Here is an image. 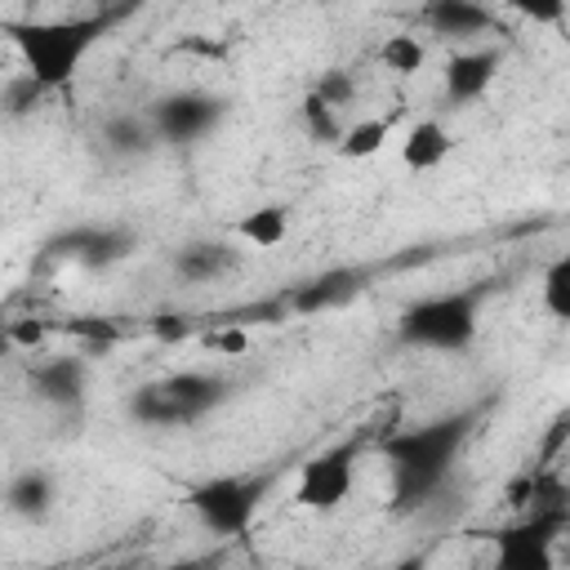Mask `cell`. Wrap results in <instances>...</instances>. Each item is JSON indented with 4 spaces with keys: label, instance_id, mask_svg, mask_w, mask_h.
<instances>
[{
    "label": "cell",
    "instance_id": "obj_1",
    "mask_svg": "<svg viewBox=\"0 0 570 570\" xmlns=\"http://www.w3.org/2000/svg\"><path fill=\"white\" fill-rule=\"evenodd\" d=\"M472 423H476V414L463 410V414L432 419L423 428H392V432L379 436V454L387 459V472H392L387 508L396 517H410V512L428 508V499L445 485L463 441L472 436Z\"/></svg>",
    "mask_w": 570,
    "mask_h": 570
},
{
    "label": "cell",
    "instance_id": "obj_2",
    "mask_svg": "<svg viewBox=\"0 0 570 570\" xmlns=\"http://www.w3.org/2000/svg\"><path fill=\"white\" fill-rule=\"evenodd\" d=\"M111 27V13H89V18H0V36H9L27 62V71L53 94L67 89L71 76L80 71L85 53L94 40Z\"/></svg>",
    "mask_w": 570,
    "mask_h": 570
},
{
    "label": "cell",
    "instance_id": "obj_3",
    "mask_svg": "<svg viewBox=\"0 0 570 570\" xmlns=\"http://www.w3.org/2000/svg\"><path fill=\"white\" fill-rule=\"evenodd\" d=\"M481 294L485 289H450L414 298L396 321V338L423 352H468L481 330Z\"/></svg>",
    "mask_w": 570,
    "mask_h": 570
},
{
    "label": "cell",
    "instance_id": "obj_4",
    "mask_svg": "<svg viewBox=\"0 0 570 570\" xmlns=\"http://www.w3.org/2000/svg\"><path fill=\"white\" fill-rule=\"evenodd\" d=\"M272 472H258V476H214V481H200L191 494H187V508L200 517V525L209 534H245L249 521L258 517V503L263 494L272 490Z\"/></svg>",
    "mask_w": 570,
    "mask_h": 570
},
{
    "label": "cell",
    "instance_id": "obj_5",
    "mask_svg": "<svg viewBox=\"0 0 570 570\" xmlns=\"http://www.w3.org/2000/svg\"><path fill=\"white\" fill-rule=\"evenodd\" d=\"M570 525V503L552 508H525L517 525L494 530L499 543V566L503 570H548L552 566V543Z\"/></svg>",
    "mask_w": 570,
    "mask_h": 570
},
{
    "label": "cell",
    "instance_id": "obj_6",
    "mask_svg": "<svg viewBox=\"0 0 570 570\" xmlns=\"http://www.w3.org/2000/svg\"><path fill=\"white\" fill-rule=\"evenodd\" d=\"M365 450L361 436H347L330 450H321L316 459H307L298 468V485H294V508L307 512H334L347 494H352V476H356V454Z\"/></svg>",
    "mask_w": 570,
    "mask_h": 570
},
{
    "label": "cell",
    "instance_id": "obj_7",
    "mask_svg": "<svg viewBox=\"0 0 570 570\" xmlns=\"http://www.w3.org/2000/svg\"><path fill=\"white\" fill-rule=\"evenodd\" d=\"M227 116V98L218 94H200V89H178V94H165L151 102V129L160 142H174V147H191L200 142L205 134H214Z\"/></svg>",
    "mask_w": 570,
    "mask_h": 570
},
{
    "label": "cell",
    "instance_id": "obj_8",
    "mask_svg": "<svg viewBox=\"0 0 570 570\" xmlns=\"http://www.w3.org/2000/svg\"><path fill=\"white\" fill-rule=\"evenodd\" d=\"M138 249V236L129 232V227H71V232H58L53 240H49V254L53 258H71V263H80V267H89V272H102V267H111V263H120V258H129Z\"/></svg>",
    "mask_w": 570,
    "mask_h": 570
},
{
    "label": "cell",
    "instance_id": "obj_9",
    "mask_svg": "<svg viewBox=\"0 0 570 570\" xmlns=\"http://www.w3.org/2000/svg\"><path fill=\"white\" fill-rule=\"evenodd\" d=\"M361 289H365V272H356V267H330V272L294 285L285 294V307H289V316H316V312H330V307L352 303Z\"/></svg>",
    "mask_w": 570,
    "mask_h": 570
},
{
    "label": "cell",
    "instance_id": "obj_10",
    "mask_svg": "<svg viewBox=\"0 0 570 570\" xmlns=\"http://www.w3.org/2000/svg\"><path fill=\"white\" fill-rule=\"evenodd\" d=\"M36 401L45 405H58V410H71L85 401V387H89V361L85 356H45L40 365H31L27 374Z\"/></svg>",
    "mask_w": 570,
    "mask_h": 570
},
{
    "label": "cell",
    "instance_id": "obj_11",
    "mask_svg": "<svg viewBox=\"0 0 570 570\" xmlns=\"http://www.w3.org/2000/svg\"><path fill=\"white\" fill-rule=\"evenodd\" d=\"M494 71H499V53L494 49H463V53H454L445 62V98L459 102V107L476 102L490 89Z\"/></svg>",
    "mask_w": 570,
    "mask_h": 570
},
{
    "label": "cell",
    "instance_id": "obj_12",
    "mask_svg": "<svg viewBox=\"0 0 570 570\" xmlns=\"http://www.w3.org/2000/svg\"><path fill=\"white\" fill-rule=\"evenodd\" d=\"M423 22L445 40H468L490 31L494 13L481 0H423Z\"/></svg>",
    "mask_w": 570,
    "mask_h": 570
},
{
    "label": "cell",
    "instance_id": "obj_13",
    "mask_svg": "<svg viewBox=\"0 0 570 570\" xmlns=\"http://www.w3.org/2000/svg\"><path fill=\"white\" fill-rule=\"evenodd\" d=\"M53 503H58V490L45 468H27L4 485V508L22 521H45L53 512Z\"/></svg>",
    "mask_w": 570,
    "mask_h": 570
},
{
    "label": "cell",
    "instance_id": "obj_14",
    "mask_svg": "<svg viewBox=\"0 0 570 570\" xmlns=\"http://www.w3.org/2000/svg\"><path fill=\"white\" fill-rule=\"evenodd\" d=\"M236 267V249L223 245V240H191L174 254V276L187 281V285H205V281H218L223 272Z\"/></svg>",
    "mask_w": 570,
    "mask_h": 570
},
{
    "label": "cell",
    "instance_id": "obj_15",
    "mask_svg": "<svg viewBox=\"0 0 570 570\" xmlns=\"http://www.w3.org/2000/svg\"><path fill=\"white\" fill-rule=\"evenodd\" d=\"M160 387L191 414V419H200V414H209L214 405H223L227 401V379H218V374H205V370H178V374H169V379H160Z\"/></svg>",
    "mask_w": 570,
    "mask_h": 570
},
{
    "label": "cell",
    "instance_id": "obj_16",
    "mask_svg": "<svg viewBox=\"0 0 570 570\" xmlns=\"http://www.w3.org/2000/svg\"><path fill=\"white\" fill-rule=\"evenodd\" d=\"M125 410H129V419H134L138 428H187V423H196L160 383L134 387L129 401H125Z\"/></svg>",
    "mask_w": 570,
    "mask_h": 570
},
{
    "label": "cell",
    "instance_id": "obj_17",
    "mask_svg": "<svg viewBox=\"0 0 570 570\" xmlns=\"http://www.w3.org/2000/svg\"><path fill=\"white\" fill-rule=\"evenodd\" d=\"M102 142L111 156L120 160H138V156H151L156 147V129L147 116H134V111H116L102 120Z\"/></svg>",
    "mask_w": 570,
    "mask_h": 570
},
{
    "label": "cell",
    "instance_id": "obj_18",
    "mask_svg": "<svg viewBox=\"0 0 570 570\" xmlns=\"http://www.w3.org/2000/svg\"><path fill=\"white\" fill-rule=\"evenodd\" d=\"M450 147H454V138L445 134L441 120H419V125H410V134L401 142V160H405V169L428 174L450 156Z\"/></svg>",
    "mask_w": 570,
    "mask_h": 570
},
{
    "label": "cell",
    "instance_id": "obj_19",
    "mask_svg": "<svg viewBox=\"0 0 570 570\" xmlns=\"http://www.w3.org/2000/svg\"><path fill=\"white\" fill-rule=\"evenodd\" d=\"M392 120H396V116H392ZM392 120H387V116H365V120H356L352 129L338 134L334 151H338L343 160H370V156H379L383 142H387V134H392Z\"/></svg>",
    "mask_w": 570,
    "mask_h": 570
},
{
    "label": "cell",
    "instance_id": "obj_20",
    "mask_svg": "<svg viewBox=\"0 0 570 570\" xmlns=\"http://www.w3.org/2000/svg\"><path fill=\"white\" fill-rule=\"evenodd\" d=\"M53 330L58 334H67V338H76V343H85V347H116L120 343V321H111V316H94V312H71V316H62V321H53Z\"/></svg>",
    "mask_w": 570,
    "mask_h": 570
},
{
    "label": "cell",
    "instance_id": "obj_21",
    "mask_svg": "<svg viewBox=\"0 0 570 570\" xmlns=\"http://www.w3.org/2000/svg\"><path fill=\"white\" fill-rule=\"evenodd\" d=\"M285 232H289V209H285V205H258V209H249V214L240 218V236H245L249 245H258V249L281 245Z\"/></svg>",
    "mask_w": 570,
    "mask_h": 570
},
{
    "label": "cell",
    "instance_id": "obj_22",
    "mask_svg": "<svg viewBox=\"0 0 570 570\" xmlns=\"http://www.w3.org/2000/svg\"><path fill=\"white\" fill-rule=\"evenodd\" d=\"M543 307L552 321H570V254L552 258L543 272Z\"/></svg>",
    "mask_w": 570,
    "mask_h": 570
},
{
    "label": "cell",
    "instance_id": "obj_23",
    "mask_svg": "<svg viewBox=\"0 0 570 570\" xmlns=\"http://www.w3.org/2000/svg\"><path fill=\"white\" fill-rule=\"evenodd\" d=\"M423 58H428V49L414 40V36H387L383 45H379V62L387 67V71H396V76H414L419 67H423Z\"/></svg>",
    "mask_w": 570,
    "mask_h": 570
},
{
    "label": "cell",
    "instance_id": "obj_24",
    "mask_svg": "<svg viewBox=\"0 0 570 570\" xmlns=\"http://www.w3.org/2000/svg\"><path fill=\"white\" fill-rule=\"evenodd\" d=\"M45 94H49V89H45L31 71H22V76H13V80L0 85V107H4L9 116H31V111L40 107Z\"/></svg>",
    "mask_w": 570,
    "mask_h": 570
},
{
    "label": "cell",
    "instance_id": "obj_25",
    "mask_svg": "<svg viewBox=\"0 0 570 570\" xmlns=\"http://www.w3.org/2000/svg\"><path fill=\"white\" fill-rule=\"evenodd\" d=\"M303 125H307V138H312V142H338V134H343L334 107L321 102L312 89H307V98H303Z\"/></svg>",
    "mask_w": 570,
    "mask_h": 570
},
{
    "label": "cell",
    "instance_id": "obj_26",
    "mask_svg": "<svg viewBox=\"0 0 570 570\" xmlns=\"http://www.w3.org/2000/svg\"><path fill=\"white\" fill-rule=\"evenodd\" d=\"M312 94L338 111V107H347V102L356 98V76H352L347 67H330V71H321V76H316Z\"/></svg>",
    "mask_w": 570,
    "mask_h": 570
},
{
    "label": "cell",
    "instance_id": "obj_27",
    "mask_svg": "<svg viewBox=\"0 0 570 570\" xmlns=\"http://www.w3.org/2000/svg\"><path fill=\"white\" fill-rule=\"evenodd\" d=\"M200 347L218 352V356H245L249 352V325H236V321H223L214 330L200 334Z\"/></svg>",
    "mask_w": 570,
    "mask_h": 570
},
{
    "label": "cell",
    "instance_id": "obj_28",
    "mask_svg": "<svg viewBox=\"0 0 570 570\" xmlns=\"http://www.w3.org/2000/svg\"><path fill=\"white\" fill-rule=\"evenodd\" d=\"M4 334H9V347L36 352V347H45V338L53 334V325L49 321H36V316H22V321H9Z\"/></svg>",
    "mask_w": 570,
    "mask_h": 570
},
{
    "label": "cell",
    "instance_id": "obj_29",
    "mask_svg": "<svg viewBox=\"0 0 570 570\" xmlns=\"http://www.w3.org/2000/svg\"><path fill=\"white\" fill-rule=\"evenodd\" d=\"M147 330L160 338V343H187L191 334H196V325H191V316H183V312H156L151 321H147Z\"/></svg>",
    "mask_w": 570,
    "mask_h": 570
},
{
    "label": "cell",
    "instance_id": "obj_30",
    "mask_svg": "<svg viewBox=\"0 0 570 570\" xmlns=\"http://www.w3.org/2000/svg\"><path fill=\"white\" fill-rule=\"evenodd\" d=\"M521 18H530V22H543V27H561V18H566V0H508Z\"/></svg>",
    "mask_w": 570,
    "mask_h": 570
},
{
    "label": "cell",
    "instance_id": "obj_31",
    "mask_svg": "<svg viewBox=\"0 0 570 570\" xmlns=\"http://www.w3.org/2000/svg\"><path fill=\"white\" fill-rule=\"evenodd\" d=\"M570 419L566 414H557L552 419V432H548V441H543V450H539V468H548L557 454H561V445H566V436H570V428H566Z\"/></svg>",
    "mask_w": 570,
    "mask_h": 570
},
{
    "label": "cell",
    "instance_id": "obj_32",
    "mask_svg": "<svg viewBox=\"0 0 570 570\" xmlns=\"http://www.w3.org/2000/svg\"><path fill=\"white\" fill-rule=\"evenodd\" d=\"M178 49H187V53H200V58H223V53H227L223 45H209V40H200V36H187V40H178Z\"/></svg>",
    "mask_w": 570,
    "mask_h": 570
},
{
    "label": "cell",
    "instance_id": "obj_33",
    "mask_svg": "<svg viewBox=\"0 0 570 570\" xmlns=\"http://www.w3.org/2000/svg\"><path fill=\"white\" fill-rule=\"evenodd\" d=\"M4 347H9V334H4V325H0V352H4Z\"/></svg>",
    "mask_w": 570,
    "mask_h": 570
},
{
    "label": "cell",
    "instance_id": "obj_34",
    "mask_svg": "<svg viewBox=\"0 0 570 570\" xmlns=\"http://www.w3.org/2000/svg\"><path fill=\"white\" fill-rule=\"evenodd\" d=\"M102 4H111V0H102Z\"/></svg>",
    "mask_w": 570,
    "mask_h": 570
}]
</instances>
